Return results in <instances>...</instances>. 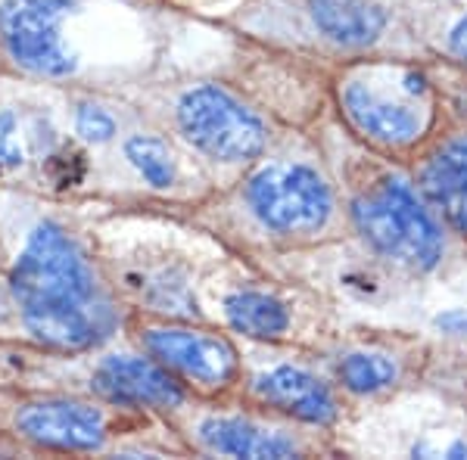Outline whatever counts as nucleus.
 Instances as JSON below:
<instances>
[{
    "label": "nucleus",
    "mask_w": 467,
    "mask_h": 460,
    "mask_svg": "<svg viewBox=\"0 0 467 460\" xmlns=\"http://www.w3.org/2000/svg\"><path fill=\"white\" fill-rule=\"evenodd\" d=\"M224 318L237 333L250 339H277L287 333L290 314L281 299L262 290H237L224 299Z\"/></svg>",
    "instance_id": "4468645a"
},
{
    "label": "nucleus",
    "mask_w": 467,
    "mask_h": 460,
    "mask_svg": "<svg viewBox=\"0 0 467 460\" xmlns=\"http://www.w3.org/2000/svg\"><path fill=\"white\" fill-rule=\"evenodd\" d=\"M69 128L72 138L88 143V147H103L119 134V118L90 97H75L69 100Z\"/></svg>",
    "instance_id": "dca6fc26"
},
{
    "label": "nucleus",
    "mask_w": 467,
    "mask_h": 460,
    "mask_svg": "<svg viewBox=\"0 0 467 460\" xmlns=\"http://www.w3.org/2000/svg\"><path fill=\"white\" fill-rule=\"evenodd\" d=\"M32 175L50 187L78 184L81 156L44 107L28 100H0V180Z\"/></svg>",
    "instance_id": "7ed1b4c3"
},
{
    "label": "nucleus",
    "mask_w": 467,
    "mask_h": 460,
    "mask_svg": "<svg viewBox=\"0 0 467 460\" xmlns=\"http://www.w3.org/2000/svg\"><path fill=\"white\" fill-rule=\"evenodd\" d=\"M125 162L131 165L140 175L144 184H150L153 190H169L178 180V162L171 156L169 143L156 134H131L122 143Z\"/></svg>",
    "instance_id": "2eb2a0df"
},
{
    "label": "nucleus",
    "mask_w": 467,
    "mask_h": 460,
    "mask_svg": "<svg viewBox=\"0 0 467 460\" xmlns=\"http://www.w3.org/2000/svg\"><path fill=\"white\" fill-rule=\"evenodd\" d=\"M308 13L340 44H371L383 32V13L371 0H308Z\"/></svg>",
    "instance_id": "f8f14e48"
},
{
    "label": "nucleus",
    "mask_w": 467,
    "mask_h": 460,
    "mask_svg": "<svg viewBox=\"0 0 467 460\" xmlns=\"http://www.w3.org/2000/svg\"><path fill=\"white\" fill-rule=\"evenodd\" d=\"M197 439L206 451L228 457H296L299 451L290 435L246 417H206L197 426Z\"/></svg>",
    "instance_id": "9b49d317"
},
{
    "label": "nucleus",
    "mask_w": 467,
    "mask_h": 460,
    "mask_svg": "<svg viewBox=\"0 0 467 460\" xmlns=\"http://www.w3.org/2000/svg\"><path fill=\"white\" fill-rule=\"evenodd\" d=\"M340 380L352 392H378L396 380V364L383 354H349L340 361Z\"/></svg>",
    "instance_id": "f3484780"
},
{
    "label": "nucleus",
    "mask_w": 467,
    "mask_h": 460,
    "mask_svg": "<svg viewBox=\"0 0 467 460\" xmlns=\"http://www.w3.org/2000/svg\"><path fill=\"white\" fill-rule=\"evenodd\" d=\"M343 107L361 134L380 143H411L420 134L418 112L361 81H352L343 90Z\"/></svg>",
    "instance_id": "9d476101"
},
{
    "label": "nucleus",
    "mask_w": 467,
    "mask_h": 460,
    "mask_svg": "<svg viewBox=\"0 0 467 460\" xmlns=\"http://www.w3.org/2000/svg\"><path fill=\"white\" fill-rule=\"evenodd\" d=\"M440 323H442V327H449L451 333H464V330H467V314H446Z\"/></svg>",
    "instance_id": "6ab92c4d"
},
{
    "label": "nucleus",
    "mask_w": 467,
    "mask_h": 460,
    "mask_svg": "<svg viewBox=\"0 0 467 460\" xmlns=\"http://www.w3.org/2000/svg\"><path fill=\"white\" fill-rule=\"evenodd\" d=\"M424 187L455 228L467 230V140L442 149L424 171Z\"/></svg>",
    "instance_id": "ddd939ff"
},
{
    "label": "nucleus",
    "mask_w": 467,
    "mask_h": 460,
    "mask_svg": "<svg viewBox=\"0 0 467 460\" xmlns=\"http://www.w3.org/2000/svg\"><path fill=\"white\" fill-rule=\"evenodd\" d=\"M358 230L380 252L409 261L414 268H433L442 255V237L431 215L418 206L402 180H383V187L368 199L356 202Z\"/></svg>",
    "instance_id": "423d86ee"
},
{
    "label": "nucleus",
    "mask_w": 467,
    "mask_h": 460,
    "mask_svg": "<svg viewBox=\"0 0 467 460\" xmlns=\"http://www.w3.org/2000/svg\"><path fill=\"white\" fill-rule=\"evenodd\" d=\"M458 455H467V445H455V448L449 451V457H458Z\"/></svg>",
    "instance_id": "412c9836"
},
{
    "label": "nucleus",
    "mask_w": 467,
    "mask_h": 460,
    "mask_svg": "<svg viewBox=\"0 0 467 460\" xmlns=\"http://www.w3.org/2000/svg\"><path fill=\"white\" fill-rule=\"evenodd\" d=\"M10 308L37 352L88 354L116 333L119 314L81 237L59 215H35L6 255Z\"/></svg>",
    "instance_id": "f257e3e1"
},
{
    "label": "nucleus",
    "mask_w": 467,
    "mask_h": 460,
    "mask_svg": "<svg viewBox=\"0 0 467 460\" xmlns=\"http://www.w3.org/2000/svg\"><path fill=\"white\" fill-rule=\"evenodd\" d=\"M109 407L97 395L72 392H32L6 407V435L19 448L50 455H94L112 435Z\"/></svg>",
    "instance_id": "f03ea898"
},
{
    "label": "nucleus",
    "mask_w": 467,
    "mask_h": 460,
    "mask_svg": "<svg viewBox=\"0 0 467 460\" xmlns=\"http://www.w3.org/2000/svg\"><path fill=\"white\" fill-rule=\"evenodd\" d=\"M0 435H6V407H0Z\"/></svg>",
    "instance_id": "aec40b11"
},
{
    "label": "nucleus",
    "mask_w": 467,
    "mask_h": 460,
    "mask_svg": "<svg viewBox=\"0 0 467 460\" xmlns=\"http://www.w3.org/2000/svg\"><path fill=\"white\" fill-rule=\"evenodd\" d=\"M88 395L125 411H175L184 404V386L156 364L150 354L112 352L94 361L88 373Z\"/></svg>",
    "instance_id": "6e6552de"
},
{
    "label": "nucleus",
    "mask_w": 467,
    "mask_h": 460,
    "mask_svg": "<svg viewBox=\"0 0 467 460\" xmlns=\"http://www.w3.org/2000/svg\"><path fill=\"white\" fill-rule=\"evenodd\" d=\"M253 392L259 402L306 420V424H327L337 414L330 389L299 367H271L253 380Z\"/></svg>",
    "instance_id": "1a4fd4ad"
},
{
    "label": "nucleus",
    "mask_w": 467,
    "mask_h": 460,
    "mask_svg": "<svg viewBox=\"0 0 467 460\" xmlns=\"http://www.w3.org/2000/svg\"><path fill=\"white\" fill-rule=\"evenodd\" d=\"M175 118L184 140L218 162H250L268 143L262 118L218 85L184 90L175 103Z\"/></svg>",
    "instance_id": "20e7f679"
},
{
    "label": "nucleus",
    "mask_w": 467,
    "mask_h": 460,
    "mask_svg": "<svg viewBox=\"0 0 467 460\" xmlns=\"http://www.w3.org/2000/svg\"><path fill=\"white\" fill-rule=\"evenodd\" d=\"M451 47L467 59V16L462 19V26L455 28V35H451Z\"/></svg>",
    "instance_id": "a211bd4d"
},
{
    "label": "nucleus",
    "mask_w": 467,
    "mask_h": 460,
    "mask_svg": "<svg viewBox=\"0 0 467 460\" xmlns=\"http://www.w3.org/2000/svg\"><path fill=\"white\" fill-rule=\"evenodd\" d=\"M253 215L275 233H306L327 221L330 190L308 165L271 162L246 184Z\"/></svg>",
    "instance_id": "0eeeda50"
},
{
    "label": "nucleus",
    "mask_w": 467,
    "mask_h": 460,
    "mask_svg": "<svg viewBox=\"0 0 467 460\" xmlns=\"http://www.w3.org/2000/svg\"><path fill=\"white\" fill-rule=\"evenodd\" d=\"M134 339L144 354L162 364L184 386H197L202 392L228 389L240 373L237 349L224 336L209 330L187 327V323L147 321L138 323Z\"/></svg>",
    "instance_id": "39448f33"
}]
</instances>
